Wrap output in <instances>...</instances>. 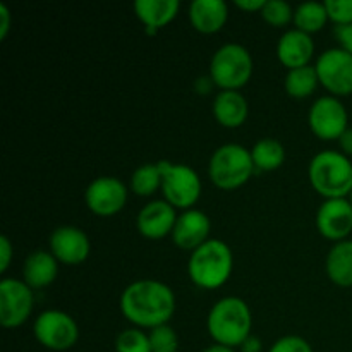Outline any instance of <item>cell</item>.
Returning <instances> with one entry per match:
<instances>
[{
  "label": "cell",
  "mask_w": 352,
  "mask_h": 352,
  "mask_svg": "<svg viewBox=\"0 0 352 352\" xmlns=\"http://www.w3.org/2000/svg\"><path fill=\"white\" fill-rule=\"evenodd\" d=\"M254 172L251 150L243 144L227 143L213 151L208 164V174L213 184L220 189H237L246 184Z\"/></svg>",
  "instance_id": "obj_6"
},
{
  "label": "cell",
  "mask_w": 352,
  "mask_h": 352,
  "mask_svg": "<svg viewBox=\"0 0 352 352\" xmlns=\"http://www.w3.org/2000/svg\"><path fill=\"white\" fill-rule=\"evenodd\" d=\"M50 253L58 263L76 267L88 260L91 243L82 229L74 226H62L50 234Z\"/></svg>",
  "instance_id": "obj_13"
},
{
  "label": "cell",
  "mask_w": 352,
  "mask_h": 352,
  "mask_svg": "<svg viewBox=\"0 0 352 352\" xmlns=\"http://www.w3.org/2000/svg\"><path fill=\"white\" fill-rule=\"evenodd\" d=\"M234 270V254L229 244L208 239L195 250L188 261V275L196 287L213 291L226 284Z\"/></svg>",
  "instance_id": "obj_3"
},
{
  "label": "cell",
  "mask_w": 352,
  "mask_h": 352,
  "mask_svg": "<svg viewBox=\"0 0 352 352\" xmlns=\"http://www.w3.org/2000/svg\"><path fill=\"white\" fill-rule=\"evenodd\" d=\"M85 201L89 212L98 217H112L119 213L127 203V188L120 179L102 175L93 179L85 192Z\"/></svg>",
  "instance_id": "obj_12"
},
{
  "label": "cell",
  "mask_w": 352,
  "mask_h": 352,
  "mask_svg": "<svg viewBox=\"0 0 352 352\" xmlns=\"http://www.w3.org/2000/svg\"><path fill=\"white\" fill-rule=\"evenodd\" d=\"M316 74L320 85L333 96L352 93V55L340 47L329 48L316 60Z\"/></svg>",
  "instance_id": "obj_11"
},
{
  "label": "cell",
  "mask_w": 352,
  "mask_h": 352,
  "mask_svg": "<svg viewBox=\"0 0 352 352\" xmlns=\"http://www.w3.org/2000/svg\"><path fill=\"white\" fill-rule=\"evenodd\" d=\"M316 227L325 239L346 241L352 232V206L347 198L325 199L316 212Z\"/></svg>",
  "instance_id": "obj_14"
},
{
  "label": "cell",
  "mask_w": 352,
  "mask_h": 352,
  "mask_svg": "<svg viewBox=\"0 0 352 352\" xmlns=\"http://www.w3.org/2000/svg\"><path fill=\"white\" fill-rule=\"evenodd\" d=\"M212 109L217 122L229 129L241 127L250 116V105L241 91H220L213 100Z\"/></svg>",
  "instance_id": "obj_20"
},
{
  "label": "cell",
  "mask_w": 352,
  "mask_h": 352,
  "mask_svg": "<svg viewBox=\"0 0 352 352\" xmlns=\"http://www.w3.org/2000/svg\"><path fill=\"white\" fill-rule=\"evenodd\" d=\"M313 55H315V41L311 34L294 28V30H287L278 38L277 57L289 71L309 65Z\"/></svg>",
  "instance_id": "obj_17"
},
{
  "label": "cell",
  "mask_w": 352,
  "mask_h": 352,
  "mask_svg": "<svg viewBox=\"0 0 352 352\" xmlns=\"http://www.w3.org/2000/svg\"><path fill=\"white\" fill-rule=\"evenodd\" d=\"M239 349L241 352H261L263 351V342H261L256 336H250L243 344H241Z\"/></svg>",
  "instance_id": "obj_35"
},
{
  "label": "cell",
  "mask_w": 352,
  "mask_h": 352,
  "mask_svg": "<svg viewBox=\"0 0 352 352\" xmlns=\"http://www.w3.org/2000/svg\"><path fill=\"white\" fill-rule=\"evenodd\" d=\"M189 21L198 33H219L229 19V6L223 0H195L189 6Z\"/></svg>",
  "instance_id": "obj_18"
},
{
  "label": "cell",
  "mask_w": 352,
  "mask_h": 352,
  "mask_svg": "<svg viewBox=\"0 0 352 352\" xmlns=\"http://www.w3.org/2000/svg\"><path fill=\"white\" fill-rule=\"evenodd\" d=\"M265 2L267 0H236V6L239 7V9L243 10H248V12H258L265 7Z\"/></svg>",
  "instance_id": "obj_36"
},
{
  "label": "cell",
  "mask_w": 352,
  "mask_h": 352,
  "mask_svg": "<svg viewBox=\"0 0 352 352\" xmlns=\"http://www.w3.org/2000/svg\"><path fill=\"white\" fill-rule=\"evenodd\" d=\"M320 85L318 74H316L315 65H305V67L291 69L285 74L284 88L289 96L296 100L308 98L315 93L316 86Z\"/></svg>",
  "instance_id": "obj_24"
},
{
  "label": "cell",
  "mask_w": 352,
  "mask_h": 352,
  "mask_svg": "<svg viewBox=\"0 0 352 352\" xmlns=\"http://www.w3.org/2000/svg\"><path fill=\"white\" fill-rule=\"evenodd\" d=\"M12 256H14L12 243H10L7 236H2L0 237V272H2V274H6L7 272L10 261H12Z\"/></svg>",
  "instance_id": "obj_32"
},
{
  "label": "cell",
  "mask_w": 352,
  "mask_h": 352,
  "mask_svg": "<svg viewBox=\"0 0 352 352\" xmlns=\"http://www.w3.org/2000/svg\"><path fill=\"white\" fill-rule=\"evenodd\" d=\"M116 352H151L150 336L138 327L122 330L116 339Z\"/></svg>",
  "instance_id": "obj_27"
},
{
  "label": "cell",
  "mask_w": 352,
  "mask_h": 352,
  "mask_svg": "<svg viewBox=\"0 0 352 352\" xmlns=\"http://www.w3.org/2000/svg\"><path fill=\"white\" fill-rule=\"evenodd\" d=\"M337 41H339L340 48L346 50L347 54L352 55V24H344V26H336L333 30Z\"/></svg>",
  "instance_id": "obj_33"
},
{
  "label": "cell",
  "mask_w": 352,
  "mask_h": 352,
  "mask_svg": "<svg viewBox=\"0 0 352 352\" xmlns=\"http://www.w3.org/2000/svg\"><path fill=\"white\" fill-rule=\"evenodd\" d=\"M210 230H212V222L205 212L196 208L186 210L177 217V222L172 230V241L177 248L192 253L210 239Z\"/></svg>",
  "instance_id": "obj_16"
},
{
  "label": "cell",
  "mask_w": 352,
  "mask_h": 352,
  "mask_svg": "<svg viewBox=\"0 0 352 352\" xmlns=\"http://www.w3.org/2000/svg\"><path fill=\"white\" fill-rule=\"evenodd\" d=\"M308 177L325 199L346 198L352 192V164L342 151L323 150L311 158Z\"/></svg>",
  "instance_id": "obj_4"
},
{
  "label": "cell",
  "mask_w": 352,
  "mask_h": 352,
  "mask_svg": "<svg viewBox=\"0 0 352 352\" xmlns=\"http://www.w3.org/2000/svg\"><path fill=\"white\" fill-rule=\"evenodd\" d=\"M329 21L325 2H305L294 9L296 30L311 34L322 31Z\"/></svg>",
  "instance_id": "obj_25"
},
{
  "label": "cell",
  "mask_w": 352,
  "mask_h": 352,
  "mask_svg": "<svg viewBox=\"0 0 352 352\" xmlns=\"http://www.w3.org/2000/svg\"><path fill=\"white\" fill-rule=\"evenodd\" d=\"M308 124L311 133L320 140L339 141V138L349 129L346 105L337 96H322L309 109Z\"/></svg>",
  "instance_id": "obj_9"
},
{
  "label": "cell",
  "mask_w": 352,
  "mask_h": 352,
  "mask_svg": "<svg viewBox=\"0 0 352 352\" xmlns=\"http://www.w3.org/2000/svg\"><path fill=\"white\" fill-rule=\"evenodd\" d=\"M325 270L330 280L339 287H352V241L333 244L327 254Z\"/></svg>",
  "instance_id": "obj_22"
},
{
  "label": "cell",
  "mask_w": 352,
  "mask_h": 352,
  "mask_svg": "<svg viewBox=\"0 0 352 352\" xmlns=\"http://www.w3.org/2000/svg\"><path fill=\"white\" fill-rule=\"evenodd\" d=\"M329 19L336 26L352 24V0H327L325 2Z\"/></svg>",
  "instance_id": "obj_30"
},
{
  "label": "cell",
  "mask_w": 352,
  "mask_h": 352,
  "mask_svg": "<svg viewBox=\"0 0 352 352\" xmlns=\"http://www.w3.org/2000/svg\"><path fill=\"white\" fill-rule=\"evenodd\" d=\"M33 333L38 344L50 351H69L79 339V327L69 313L47 309L33 323Z\"/></svg>",
  "instance_id": "obj_8"
},
{
  "label": "cell",
  "mask_w": 352,
  "mask_h": 352,
  "mask_svg": "<svg viewBox=\"0 0 352 352\" xmlns=\"http://www.w3.org/2000/svg\"><path fill=\"white\" fill-rule=\"evenodd\" d=\"M34 306L33 289L24 280L3 278L0 282V323L6 329H17L31 316Z\"/></svg>",
  "instance_id": "obj_10"
},
{
  "label": "cell",
  "mask_w": 352,
  "mask_h": 352,
  "mask_svg": "<svg viewBox=\"0 0 352 352\" xmlns=\"http://www.w3.org/2000/svg\"><path fill=\"white\" fill-rule=\"evenodd\" d=\"M261 17L272 26L282 28L294 21V10L284 0H267L261 9Z\"/></svg>",
  "instance_id": "obj_28"
},
{
  "label": "cell",
  "mask_w": 352,
  "mask_h": 352,
  "mask_svg": "<svg viewBox=\"0 0 352 352\" xmlns=\"http://www.w3.org/2000/svg\"><path fill=\"white\" fill-rule=\"evenodd\" d=\"M133 7L138 19L155 33L175 19L181 3L179 0H136Z\"/></svg>",
  "instance_id": "obj_21"
},
{
  "label": "cell",
  "mask_w": 352,
  "mask_h": 352,
  "mask_svg": "<svg viewBox=\"0 0 352 352\" xmlns=\"http://www.w3.org/2000/svg\"><path fill=\"white\" fill-rule=\"evenodd\" d=\"M268 352H313V347L302 337L285 336L282 339H278Z\"/></svg>",
  "instance_id": "obj_31"
},
{
  "label": "cell",
  "mask_w": 352,
  "mask_h": 352,
  "mask_svg": "<svg viewBox=\"0 0 352 352\" xmlns=\"http://www.w3.org/2000/svg\"><path fill=\"white\" fill-rule=\"evenodd\" d=\"M349 201H351V206H352V192L349 195Z\"/></svg>",
  "instance_id": "obj_39"
},
{
  "label": "cell",
  "mask_w": 352,
  "mask_h": 352,
  "mask_svg": "<svg viewBox=\"0 0 352 352\" xmlns=\"http://www.w3.org/2000/svg\"><path fill=\"white\" fill-rule=\"evenodd\" d=\"M10 23H12V16H10V10L6 3H0V40H6L7 34H9Z\"/></svg>",
  "instance_id": "obj_34"
},
{
  "label": "cell",
  "mask_w": 352,
  "mask_h": 352,
  "mask_svg": "<svg viewBox=\"0 0 352 352\" xmlns=\"http://www.w3.org/2000/svg\"><path fill=\"white\" fill-rule=\"evenodd\" d=\"M251 158H253L254 168L258 170H277L285 162V148L280 141L274 138H263L251 148Z\"/></svg>",
  "instance_id": "obj_23"
},
{
  "label": "cell",
  "mask_w": 352,
  "mask_h": 352,
  "mask_svg": "<svg viewBox=\"0 0 352 352\" xmlns=\"http://www.w3.org/2000/svg\"><path fill=\"white\" fill-rule=\"evenodd\" d=\"M162 170V192L165 201L175 210H191L201 196V179L198 172L186 164L158 162Z\"/></svg>",
  "instance_id": "obj_7"
},
{
  "label": "cell",
  "mask_w": 352,
  "mask_h": 352,
  "mask_svg": "<svg viewBox=\"0 0 352 352\" xmlns=\"http://www.w3.org/2000/svg\"><path fill=\"white\" fill-rule=\"evenodd\" d=\"M339 144H340V150H342V153L346 155V157H352V129L351 127L342 134V136L339 138Z\"/></svg>",
  "instance_id": "obj_37"
},
{
  "label": "cell",
  "mask_w": 352,
  "mask_h": 352,
  "mask_svg": "<svg viewBox=\"0 0 352 352\" xmlns=\"http://www.w3.org/2000/svg\"><path fill=\"white\" fill-rule=\"evenodd\" d=\"M177 217V212L170 203L165 199H155L140 210L136 217V227L143 237L158 241L164 239L165 236H172Z\"/></svg>",
  "instance_id": "obj_15"
},
{
  "label": "cell",
  "mask_w": 352,
  "mask_h": 352,
  "mask_svg": "<svg viewBox=\"0 0 352 352\" xmlns=\"http://www.w3.org/2000/svg\"><path fill=\"white\" fill-rule=\"evenodd\" d=\"M150 346L151 352H177L179 337L170 325H162L150 330Z\"/></svg>",
  "instance_id": "obj_29"
},
{
  "label": "cell",
  "mask_w": 352,
  "mask_h": 352,
  "mask_svg": "<svg viewBox=\"0 0 352 352\" xmlns=\"http://www.w3.org/2000/svg\"><path fill=\"white\" fill-rule=\"evenodd\" d=\"M201 352H236L232 347L222 346V344H213V346H208L206 349H203Z\"/></svg>",
  "instance_id": "obj_38"
},
{
  "label": "cell",
  "mask_w": 352,
  "mask_h": 352,
  "mask_svg": "<svg viewBox=\"0 0 352 352\" xmlns=\"http://www.w3.org/2000/svg\"><path fill=\"white\" fill-rule=\"evenodd\" d=\"M58 261L50 251L38 250L28 254L23 263V280L31 289L48 287L57 278Z\"/></svg>",
  "instance_id": "obj_19"
},
{
  "label": "cell",
  "mask_w": 352,
  "mask_h": 352,
  "mask_svg": "<svg viewBox=\"0 0 352 352\" xmlns=\"http://www.w3.org/2000/svg\"><path fill=\"white\" fill-rule=\"evenodd\" d=\"M253 57L239 43H226L210 60V78L222 91H239L253 76Z\"/></svg>",
  "instance_id": "obj_5"
},
{
  "label": "cell",
  "mask_w": 352,
  "mask_h": 352,
  "mask_svg": "<svg viewBox=\"0 0 352 352\" xmlns=\"http://www.w3.org/2000/svg\"><path fill=\"white\" fill-rule=\"evenodd\" d=\"M131 189L134 195L143 196V198L155 195L158 189H162V170L158 162L138 167L131 175Z\"/></svg>",
  "instance_id": "obj_26"
},
{
  "label": "cell",
  "mask_w": 352,
  "mask_h": 352,
  "mask_svg": "<svg viewBox=\"0 0 352 352\" xmlns=\"http://www.w3.org/2000/svg\"><path fill=\"white\" fill-rule=\"evenodd\" d=\"M253 316L244 299L227 296L212 306L206 318V329L215 344L239 347L251 336Z\"/></svg>",
  "instance_id": "obj_2"
},
{
  "label": "cell",
  "mask_w": 352,
  "mask_h": 352,
  "mask_svg": "<svg viewBox=\"0 0 352 352\" xmlns=\"http://www.w3.org/2000/svg\"><path fill=\"white\" fill-rule=\"evenodd\" d=\"M120 313L138 329L167 325L175 313V294L167 284L141 278L127 285L120 294Z\"/></svg>",
  "instance_id": "obj_1"
}]
</instances>
